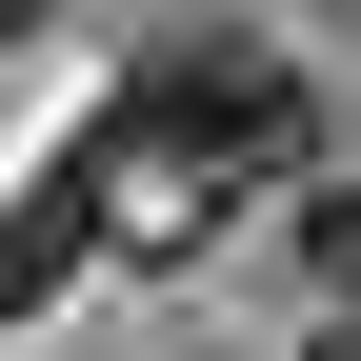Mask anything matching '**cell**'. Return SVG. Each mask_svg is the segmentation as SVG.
<instances>
[{"mask_svg": "<svg viewBox=\"0 0 361 361\" xmlns=\"http://www.w3.org/2000/svg\"><path fill=\"white\" fill-rule=\"evenodd\" d=\"M281 121H301V101H281V61H261V40H180V61H141V101H121L101 141H121V161L180 141V201H201L221 161H281Z\"/></svg>", "mask_w": 361, "mask_h": 361, "instance_id": "cell-1", "label": "cell"}, {"mask_svg": "<svg viewBox=\"0 0 361 361\" xmlns=\"http://www.w3.org/2000/svg\"><path fill=\"white\" fill-rule=\"evenodd\" d=\"M101 221H121V161H101V141H80L61 180H40V201H0V322H20V301H61Z\"/></svg>", "mask_w": 361, "mask_h": 361, "instance_id": "cell-2", "label": "cell"}, {"mask_svg": "<svg viewBox=\"0 0 361 361\" xmlns=\"http://www.w3.org/2000/svg\"><path fill=\"white\" fill-rule=\"evenodd\" d=\"M301 261H322V301L361 322V180H322V201H301Z\"/></svg>", "mask_w": 361, "mask_h": 361, "instance_id": "cell-3", "label": "cell"}, {"mask_svg": "<svg viewBox=\"0 0 361 361\" xmlns=\"http://www.w3.org/2000/svg\"><path fill=\"white\" fill-rule=\"evenodd\" d=\"M301 361H361V322H322V341H301Z\"/></svg>", "mask_w": 361, "mask_h": 361, "instance_id": "cell-4", "label": "cell"}, {"mask_svg": "<svg viewBox=\"0 0 361 361\" xmlns=\"http://www.w3.org/2000/svg\"><path fill=\"white\" fill-rule=\"evenodd\" d=\"M20 20H61V0H0V40H20Z\"/></svg>", "mask_w": 361, "mask_h": 361, "instance_id": "cell-5", "label": "cell"}]
</instances>
